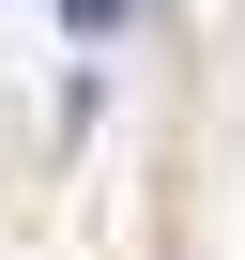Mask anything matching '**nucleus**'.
<instances>
[{
  "label": "nucleus",
  "mask_w": 245,
  "mask_h": 260,
  "mask_svg": "<svg viewBox=\"0 0 245 260\" xmlns=\"http://www.w3.org/2000/svg\"><path fill=\"white\" fill-rule=\"evenodd\" d=\"M62 16H77V31H92V46H107V31H122V16H138V0H62Z\"/></svg>",
  "instance_id": "1"
}]
</instances>
